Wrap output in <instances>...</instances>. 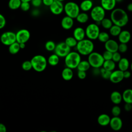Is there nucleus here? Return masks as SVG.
<instances>
[{
  "mask_svg": "<svg viewBox=\"0 0 132 132\" xmlns=\"http://www.w3.org/2000/svg\"><path fill=\"white\" fill-rule=\"evenodd\" d=\"M111 73V71L107 70L103 68H101V69H100V75L102 78L105 79H109Z\"/></svg>",
  "mask_w": 132,
  "mask_h": 132,
  "instance_id": "obj_37",
  "label": "nucleus"
},
{
  "mask_svg": "<svg viewBox=\"0 0 132 132\" xmlns=\"http://www.w3.org/2000/svg\"><path fill=\"white\" fill-rule=\"evenodd\" d=\"M94 71H93V73L94 75H98L100 74V68H93Z\"/></svg>",
  "mask_w": 132,
  "mask_h": 132,
  "instance_id": "obj_51",
  "label": "nucleus"
},
{
  "mask_svg": "<svg viewBox=\"0 0 132 132\" xmlns=\"http://www.w3.org/2000/svg\"><path fill=\"white\" fill-rule=\"evenodd\" d=\"M73 37L77 41H80L84 39L86 36L85 29L81 27H77L74 29L73 33Z\"/></svg>",
  "mask_w": 132,
  "mask_h": 132,
  "instance_id": "obj_19",
  "label": "nucleus"
},
{
  "mask_svg": "<svg viewBox=\"0 0 132 132\" xmlns=\"http://www.w3.org/2000/svg\"><path fill=\"white\" fill-rule=\"evenodd\" d=\"M49 7L51 12L55 15L60 14L64 10V5L62 2L58 0H54Z\"/></svg>",
  "mask_w": 132,
  "mask_h": 132,
  "instance_id": "obj_12",
  "label": "nucleus"
},
{
  "mask_svg": "<svg viewBox=\"0 0 132 132\" xmlns=\"http://www.w3.org/2000/svg\"><path fill=\"white\" fill-rule=\"evenodd\" d=\"M122 100L125 103H132V89H125L122 94Z\"/></svg>",
  "mask_w": 132,
  "mask_h": 132,
  "instance_id": "obj_24",
  "label": "nucleus"
},
{
  "mask_svg": "<svg viewBox=\"0 0 132 132\" xmlns=\"http://www.w3.org/2000/svg\"><path fill=\"white\" fill-rule=\"evenodd\" d=\"M109 39V35L107 32L105 31H100L97 39H98L101 42L105 43Z\"/></svg>",
  "mask_w": 132,
  "mask_h": 132,
  "instance_id": "obj_34",
  "label": "nucleus"
},
{
  "mask_svg": "<svg viewBox=\"0 0 132 132\" xmlns=\"http://www.w3.org/2000/svg\"><path fill=\"white\" fill-rule=\"evenodd\" d=\"M123 77L124 78H129L130 76H131V73L130 71L127 70L123 71Z\"/></svg>",
  "mask_w": 132,
  "mask_h": 132,
  "instance_id": "obj_48",
  "label": "nucleus"
},
{
  "mask_svg": "<svg viewBox=\"0 0 132 132\" xmlns=\"http://www.w3.org/2000/svg\"><path fill=\"white\" fill-rule=\"evenodd\" d=\"M30 61L32 69L38 72H43L47 67V61L45 57L41 55L34 56L31 58Z\"/></svg>",
  "mask_w": 132,
  "mask_h": 132,
  "instance_id": "obj_3",
  "label": "nucleus"
},
{
  "mask_svg": "<svg viewBox=\"0 0 132 132\" xmlns=\"http://www.w3.org/2000/svg\"><path fill=\"white\" fill-rule=\"evenodd\" d=\"M31 4L35 7H38L42 3V0H31Z\"/></svg>",
  "mask_w": 132,
  "mask_h": 132,
  "instance_id": "obj_46",
  "label": "nucleus"
},
{
  "mask_svg": "<svg viewBox=\"0 0 132 132\" xmlns=\"http://www.w3.org/2000/svg\"><path fill=\"white\" fill-rule=\"evenodd\" d=\"M81 60V55L75 51H71L64 57L65 66L72 69H76Z\"/></svg>",
  "mask_w": 132,
  "mask_h": 132,
  "instance_id": "obj_4",
  "label": "nucleus"
},
{
  "mask_svg": "<svg viewBox=\"0 0 132 132\" xmlns=\"http://www.w3.org/2000/svg\"><path fill=\"white\" fill-rule=\"evenodd\" d=\"M124 110L126 111H130V110H132V107H131V104L130 103H125L124 106Z\"/></svg>",
  "mask_w": 132,
  "mask_h": 132,
  "instance_id": "obj_47",
  "label": "nucleus"
},
{
  "mask_svg": "<svg viewBox=\"0 0 132 132\" xmlns=\"http://www.w3.org/2000/svg\"><path fill=\"white\" fill-rule=\"evenodd\" d=\"M113 24L110 19L105 17L101 21V25L105 29H109Z\"/></svg>",
  "mask_w": 132,
  "mask_h": 132,
  "instance_id": "obj_33",
  "label": "nucleus"
},
{
  "mask_svg": "<svg viewBox=\"0 0 132 132\" xmlns=\"http://www.w3.org/2000/svg\"><path fill=\"white\" fill-rule=\"evenodd\" d=\"M91 67L88 60H81L78 63L76 69L78 71H87Z\"/></svg>",
  "mask_w": 132,
  "mask_h": 132,
  "instance_id": "obj_27",
  "label": "nucleus"
},
{
  "mask_svg": "<svg viewBox=\"0 0 132 132\" xmlns=\"http://www.w3.org/2000/svg\"><path fill=\"white\" fill-rule=\"evenodd\" d=\"M111 101L114 105L120 104L122 101V96L121 93L118 91H113L110 96Z\"/></svg>",
  "mask_w": 132,
  "mask_h": 132,
  "instance_id": "obj_21",
  "label": "nucleus"
},
{
  "mask_svg": "<svg viewBox=\"0 0 132 132\" xmlns=\"http://www.w3.org/2000/svg\"><path fill=\"white\" fill-rule=\"evenodd\" d=\"M6 21L4 16L0 13V29L4 28L6 25Z\"/></svg>",
  "mask_w": 132,
  "mask_h": 132,
  "instance_id": "obj_44",
  "label": "nucleus"
},
{
  "mask_svg": "<svg viewBox=\"0 0 132 132\" xmlns=\"http://www.w3.org/2000/svg\"><path fill=\"white\" fill-rule=\"evenodd\" d=\"M77 42L78 41L73 37H68L65 39L64 41L65 44L71 48L75 47Z\"/></svg>",
  "mask_w": 132,
  "mask_h": 132,
  "instance_id": "obj_35",
  "label": "nucleus"
},
{
  "mask_svg": "<svg viewBox=\"0 0 132 132\" xmlns=\"http://www.w3.org/2000/svg\"><path fill=\"white\" fill-rule=\"evenodd\" d=\"M21 2H29L31 1V0H21Z\"/></svg>",
  "mask_w": 132,
  "mask_h": 132,
  "instance_id": "obj_54",
  "label": "nucleus"
},
{
  "mask_svg": "<svg viewBox=\"0 0 132 132\" xmlns=\"http://www.w3.org/2000/svg\"><path fill=\"white\" fill-rule=\"evenodd\" d=\"M0 40L3 44L9 46L16 41L15 33L10 31L4 32L1 35Z\"/></svg>",
  "mask_w": 132,
  "mask_h": 132,
  "instance_id": "obj_10",
  "label": "nucleus"
},
{
  "mask_svg": "<svg viewBox=\"0 0 132 132\" xmlns=\"http://www.w3.org/2000/svg\"><path fill=\"white\" fill-rule=\"evenodd\" d=\"M121 112V109L118 105H115L111 108V113L114 117L119 116Z\"/></svg>",
  "mask_w": 132,
  "mask_h": 132,
  "instance_id": "obj_38",
  "label": "nucleus"
},
{
  "mask_svg": "<svg viewBox=\"0 0 132 132\" xmlns=\"http://www.w3.org/2000/svg\"><path fill=\"white\" fill-rule=\"evenodd\" d=\"M20 50L21 49L20 47L19 43H18L16 41L14 42V43H13L11 44H10V45H9L8 50H9V53L11 54L15 55V54H17Z\"/></svg>",
  "mask_w": 132,
  "mask_h": 132,
  "instance_id": "obj_30",
  "label": "nucleus"
},
{
  "mask_svg": "<svg viewBox=\"0 0 132 132\" xmlns=\"http://www.w3.org/2000/svg\"><path fill=\"white\" fill-rule=\"evenodd\" d=\"M129 67H130V70H131V71H132V62H131V63H130V64Z\"/></svg>",
  "mask_w": 132,
  "mask_h": 132,
  "instance_id": "obj_55",
  "label": "nucleus"
},
{
  "mask_svg": "<svg viewBox=\"0 0 132 132\" xmlns=\"http://www.w3.org/2000/svg\"><path fill=\"white\" fill-rule=\"evenodd\" d=\"M7 131V128L6 126L2 123H0V132H6Z\"/></svg>",
  "mask_w": 132,
  "mask_h": 132,
  "instance_id": "obj_50",
  "label": "nucleus"
},
{
  "mask_svg": "<svg viewBox=\"0 0 132 132\" xmlns=\"http://www.w3.org/2000/svg\"><path fill=\"white\" fill-rule=\"evenodd\" d=\"M116 2L117 3H120V2H121L122 1V0H116Z\"/></svg>",
  "mask_w": 132,
  "mask_h": 132,
  "instance_id": "obj_56",
  "label": "nucleus"
},
{
  "mask_svg": "<svg viewBox=\"0 0 132 132\" xmlns=\"http://www.w3.org/2000/svg\"><path fill=\"white\" fill-rule=\"evenodd\" d=\"M131 131H132V129H131Z\"/></svg>",
  "mask_w": 132,
  "mask_h": 132,
  "instance_id": "obj_59",
  "label": "nucleus"
},
{
  "mask_svg": "<svg viewBox=\"0 0 132 132\" xmlns=\"http://www.w3.org/2000/svg\"><path fill=\"white\" fill-rule=\"evenodd\" d=\"M87 76L86 72L83 71H78L77 76L80 79H84Z\"/></svg>",
  "mask_w": 132,
  "mask_h": 132,
  "instance_id": "obj_45",
  "label": "nucleus"
},
{
  "mask_svg": "<svg viewBox=\"0 0 132 132\" xmlns=\"http://www.w3.org/2000/svg\"><path fill=\"white\" fill-rule=\"evenodd\" d=\"M93 6V2L91 0H84L79 5L80 9L83 12H87L92 8Z\"/></svg>",
  "mask_w": 132,
  "mask_h": 132,
  "instance_id": "obj_23",
  "label": "nucleus"
},
{
  "mask_svg": "<svg viewBox=\"0 0 132 132\" xmlns=\"http://www.w3.org/2000/svg\"><path fill=\"white\" fill-rule=\"evenodd\" d=\"M86 36L91 40H95L97 39L100 32L98 25L96 23L89 24L85 29Z\"/></svg>",
  "mask_w": 132,
  "mask_h": 132,
  "instance_id": "obj_8",
  "label": "nucleus"
},
{
  "mask_svg": "<svg viewBox=\"0 0 132 132\" xmlns=\"http://www.w3.org/2000/svg\"><path fill=\"white\" fill-rule=\"evenodd\" d=\"M110 117L109 115L106 113H102L98 116L97 119L98 124L102 126H106L109 125Z\"/></svg>",
  "mask_w": 132,
  "mask_h": 132,
  "instance_id": "obj_20",
  "label": "nucleus"
},
{
  "mask_svg": "<svg viewBox=\"0 0 132 132\" xmlns=\"http://www.w3.org/2000/svg\"><path fill=\"white\" fill-rule=\"evenodd\" d=\"M109 30L110 34L113 37H117L122 30L121 27L114 24H113Z\"/></svg>",
  "mask_w": 132,
  "mask_h": 132,
  "instance_id": "obj_31",
  "label": "nucleus"
},
{
  "mask_svg": "<svg viewBox=\"0 0 132 132\" xmlns=\"http://www.w3.org/2000/svg\"><path fill=\"white\" fill-rule=\"evenodd\" d=\"M20 8H21V10L23 11H27L30 8V4L29 2H22Z\"/></svg>",
  "mask_w": 132,
  "mask_h": 132,
  "instance_id": "obj_42",
  "label": "nucleus"
},
{
  "mask_svg": "<svg viewBox=\"0 0 132 132\" xmlns=\"http://www.w3.org/2000/svg\"><path fill=\"white\" fill-rule=\"evenodd\" d=\"M19 45L20 49H24L25 47V43H20Z\"/></svg>",
  "mask_w": 132,
  "mask_h": 132,
  "instance_id": "obj_53",
  "label": "nucleus"
},
{
  "mask_svg": "<svg viewBox=\"0 0 132 132\" xmlns=\"http://www.w3.org/2000/svg\"><path fill=\"white\" fill-rule=\"evenodd\" d=\"M104 43V46L106 50L112 53L118 51L119 44L114 40L109 39Z\"/></svg>",
  "mask_w": 132,
  "mask_h": 132,
  "instance_id": "obj_15",
  "label": "nucleus"
},
{
  "mask_svg": "<svg viewBox=\"0 0 132 132\" xmlns=\"http://www.w3.org/2000/svg\"><path fill=\"white\" fill-rule=\"evenodd\" d=\"M21 2V0H9L8 7L12 10L17 9L20 7Z\"/></svg>",
  "mask_w": 132,
  "mask_h": 132,
  "instance_id": "obj_32",
  "label": "nucleus"
},
{
  "mask_svg": "<svg viewBox=\"0 0 132 132\" xmlns=\"http://www.w3.org/2000/svg\"><path fill=\"white\" fill-rule=\"evenodd\" d=\"M22 68L23 70L25 71H28L30 70L32 68V64L31 62L29 60H26L24 61L22 64Z\"/></svg>",
  "mask_w": 132,
  "mask_h": 132,
  "instance_id": "obj_39",
  "label": "nucleus"
},
{
  "mask_svg": "<svg viewBox=\"0 0 132 132\" xmlns=\"http://www.w3.org/2000/svg\"><path fill=\"white\" fill-rule=\"evenodd\" d=\"M90 16L96 24H101V21L105 17V10L101 6L93 7L91 9Z\"/></svg>",
  "mask_w": 132,
  "mask_h": 132,
  "instance_id": "obj_7",
  "label": "nucleus"
},
{
  "mask_svg": "<svg viewBox=\"0 0 132 132\" xmlns=\"http://www.w3.org/2000/svg\"><path fill=\"white\" fill-rule=\"evenodd\" d=\"M127 9L128 11L132 12V3H129L127 6Z\"/></svg>",
  "mask_w": 132,
  "mask_h": 132,
  "instance_id": "obj_52",
  "label": "nucleus"
},
{
  "mask_svg": "<svg viewBox=\"0 0 132 132\" xmlns=\"http://www.w3.org/2000/svg\"><path fill=\"white\" fill-rule=\"evenodd\" d=\"M77 52L83 56H88L93 52L94 45L92 40L89 39H84L77 42L76 45Z\"/></svg>",
  "mask_w": 132,
  "mask_h": 132,
  "instance_id": "obj_2",
  "label": "nucleus"
},
{
  "mask_svg": "<svg viewBox=\"0 0 132 132\" xmlns=\"http://www.w3.org/2000/svg\"><path fill=\"white\" fill-rule=\"evenodd\" d=\"M102 56H103V57L104 60H111L112 59V53L106 50L105 52H104L103 54H102Z\"/></svg>",
  "mask_w": 132,
  "mask_h": 132,
  "instance_id": "obj_43",
  "label": "nucleus"
},
{
  "mask_svg": "<svg viewBox=\"0 0 132 132\" xmlns=\"http://www.w3.org/2000/svg\"><path fill=\"white\" fill-rule=\"evenodd\" d=\"M118 37L119 41L120 43L127 44L130 40L131 34L129 31L126 30H121Z\"/></svg>",
  "mask_w": 132,
  "mask_h": 132,
  "instance_id": "obj_18",
  "label": "nucleus"
},
{
  "mask_svg": "<svg viewBox=\"0 0 132 132\" xmlns=\"http://www.w3.org/2000/svg\"><path fill=\"white\" fill-rule=\"evenodd\" d=\"M56 47L55 43L51 40L47 41L45 44V49L49 52L54 51Z\"/></svg>",
  "mask_w": 132,
  "mask_h": 132,
  "instance_id": "obj_36",
  "label": "nucleus"
},
{
  "mask_svg": "<svg viewBox=\"0 0 132 132\" xmlns=\"http://www.w3.org/2000/svg\"><path fill=\"white\" fill-rule=\"evenodd\" d=\"M74 19L66 15L64 16L61 21V25L63 29L69 30L72 28L74 25Z\"/></svg>",
  "mask_w": 132,
  "mask_h": 132,
  "instance_id": "obj_16",
  "label": "nucleus"
},
{
  "mask_svg": "<svg viewBox=\"0 0 132 132\" xmlns=\"http://www.w3.org/2000/svg\"><path fill=\"white\" fill-rule=\"evenodd\" d=\"M116 0H101V6L106 11H111L116 6Z\"/></svg>",
  "mask_w": 132,
  "mask_h": 132,
  "instance_id": "obj_17",
  "label": "nucleus"
},
{
  "mask_svg": "<svg viewBox=\"0 0 132 132\" xmlns=\"http://www.w3.org/2000/svg\"><path fill=\"white\" fill-rule=\"evenodd\" d=\"M16 41L18 43H26L30 37V34L26 29H21L15 33Z\"/></svg>",
  "mask_w": 132,
  "mask_h": 132,
  "instance_id": "obj_11",
  "label": "nucleus"
},
{
  "mask_svg": "<svg viewBox=\"0 0 132 132\" xmlns=\"http://www.w3.org/2000/svg\"><path fill=\"white\" fill-rule=\"evenodd\" d=\"M58 1H61V2H63V1H65V0H58Z\"/></svg>",
  "mask_w": 132,
  "mask_h": 132,
  "instance_id": "obj_57",
  "label": "nucleus"
},
{
  "mask_svg": "<svg viewBox=\"0 0 132 132\" xmlns=\"http://www.w3.org/2000/svg\"><path fill=\"white\" fill-rule=\"evenodd\" d=\"M53 2L54 0H42V3L46 6H50Z\"/></svg>",
  "mask_w": 132,
  "mask_h": 132,
  "instance_id": "obj_49",
  "label": "nucleus"
},
{
  "mask_svg": "<svg viewBox=\"0 0 132 132\" xmlns=\"http://www.w3.org/2000/svg\"><path fill=\"white\" fill-rule=\"evenodd\" d=\"M113 24L123 27L128 22V16L126 12L123 9L118 8L111 10L110 18Z\"/></svg>",
  "mask_w": 132,
  "mask_h": 132,
  "instance_id": "obj_1",
  "label": "nucleus"
},
{
  "mask_svg": "<svg viewBox=\"0 0 132 132\" xmlns=\"http://www.w3.org/2000/svg\"><path fill=\"white\" fill-rule=\"evenodd\" d=\"M118 63L119 69L122 71L127 70L130 65L129 60L128 59L125 57L121 58Z\"/></svg>",
  "mask_w": 132,
  "mask_h": 132,
  "instance_id": "obj_25",
  "label": "nucleus"
},
{
  "mask_svg": "<svg viewBox=\"0 0 132 132\" xmlns=\"http://www.w3.org/2000/svg\"><path fill=\"white\" fill-rule=\"evenodd\" d=\"M79 6L74 2H69L64 5V11L67 15L75 19L80 12Z\"/></svg>",
  "mask_w": 132,
  "mask_h": 132,
  "instance_id": "obj_6",
  "label": "nucleus"
},
{
  "mask_svg": "<svg viewBox=\"0 0 132 132\" xmlns=\"http://www.w3.org/2000/svg\"><path fill=\"white\" fill-rule=\"evenodd\" d=\"M88 61L93 68H100L102 67L104 59L101 54L92 52L88 55Z\"/></svg>",
  "mask_w": 132,
  "mask_h": 132,
  "instance_id": "obj_5",
  "label": "nucleus"
},
{
  "mask_svg": "<svg viewBox=\"0 0 132 132\" xmlns=\"http://www.w3.org/2000/svg\"><path fill=\"white\" fill-rule=\"evenodd\" d=\"M128 50V46L126 43H120L118 45V51L120 53H124L127 52Z\"/></svg>",
  "mask_w": 132,
  "mask_h": 132,
  "instance_id": "obj_40",
  "label": "nucleus"
},
{
  "mask_svg": "<svg viewBox=\"0 0 132 132\" xmlns=\"http://www.w3.org/2000/svg\"><path fill=\"white\" fill-rule=\"evenodd\" d=\"M78 22L81 24H84L88 22L89 20V15L86 12H79L75 18Z\"/></svg>",
  "mask_w": 132,
  "mask_h": 132,
  "instance_id": "obj_28",
  "label": "nucleus"
},
{
  "mask_svg": "<svg viewBox=\"0 0 132 132\" xmlns=\"http://www.w3.org/2000/svg\"><path fill=\"white\" fill-rule=\"evenodd\" d=\"M54 51L55 54L59 57H65L71 52V47L67 45L64 42H61L56 45Z\"/></svg>",
  "mask_w": 132,
  "mask_h": 132,
  "instance_id": "obj_9",
  "label": "nucleus"
},
{
  "mask_svg": "<svg viewBox=\"0 0 132 132\" xmlns=\"http://www.w3.org/2000/svg\"><path fill=\"white\" fill-rule=\"evenodd\" d=\"M59 57L56 55V54H53L51 55L47 59V63L52 65V66H55L57 65L59 62Z\"/></svg>",
  "mask_w": 132,
  "mask_h": 132,
  "instance_id": "obj_29",
  "label": "nucleus"
},
{
  "mask_svg": "<svg viewBox=\"0 0 132 132\" xmlns=\"http://www.w3.org/2000/svg\"><path fill=\"white\" fill-rule=\"evenodd\" d=\"M73 69L67 67L62 70L61 72L62 78L65 81L71 80L73 77Z\"/></svg>",
  "mask_w": 132,
  "mask_h": 132,
  "instance_id": "obj_22",
  "label": "nucleus"
},
{
  "mask_svg": "<svg viewBox=\"0 0 132 132\" xmlns=\"http://www.w3.org/2000/svg\"><path fill=\"white\" fill-rule=\"evenodd\" d=\"M124 79L123 71L119 70L111 71L109 79L113 84H118L122 81Z\"/></svg>",
  "mask_w": 132,
  "mask_h": 132,
  "instance_id": "obj_13",
  "label": "nucleus"
},
{
  "mask_svg": "<svg viewBox=\"0 0 132 132\" xmlns=\"http://www.w3.org/2000/svg\"><path fill=\"white\" fill-rule=\"evenodd\" d=\"M131 107H132V103H131Z\"/></svg>",
  "mask_w": 132,
  "mask_h": 132,
  "instance_id": "obj_58",
  "label": "nucleus"
},
{
  "mask_svg": "<svg viewBox=\"0 0 132 132\" xmlns=\"http://www.w3.org/2000/svg\"><path fill=\"white\" fill-rule=\"evenodd\" d=\"M102 67L107 70L112 71L116 68V62L112 59L104 60Z\"/></svg>",
  "mask_w": 132,
  "mask_h": 132,
  "instance_id": "obj_26",
  "label": "nucleus"
},
{
  "mask_svg": "<svg viewBox=\"0 0 132 132\" xmlns=\"http://www.w3.org/2000/svg\"><path fill=\"white\" fill-rule=\"evenodd\" d=\"M109 125L112 130L114 131H119L122 128L123 122L122 119L119 116H113L110 119Z\"/></svg>",
  "mask_w": 132,
  "mask_h": 132,
  "instance_id": "obj_14",
  "label": "nucleus"
},
{
  "mask_svg": "<svg viewBox=\"0 0 132 132\" xmlns=\"http://www.w3.org/2000/svg\"><path fill=\"white\" fill-rule=\"evenodd\" d=\"M122 58L121 57V53L118 52H115L114 53H112V60L114 62H118L119 61V60L121 59V58Z\"/></svg>",
  "mask_w": 132,
  "mask_h": 132,
  "instance_id": "obj_41",
  "label": "nucleus"
}]
</instances>
